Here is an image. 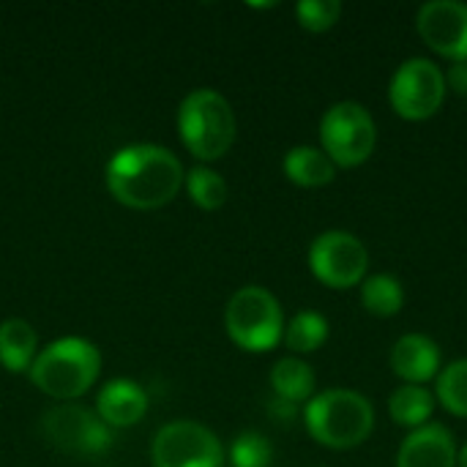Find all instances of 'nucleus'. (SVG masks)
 <instances>
[{
    "instance_id": "obj_1",
    "label": "nucleus",
    "mask_w": 467,
    "mask_h": 467,
    "mask_svg": "<svg viewBox=\"0 0 467 467\" xmlns=\"http://www.w3.org/2000/svg\"><path fill=\"white\" fill-rule=\"evenodd\" d=\"M186 175L172 150L161 145H126L107 161L109 194L134 211H153L167 205Z\"/></svg>"
},
{
    "instance_id": "obj_2",
    "label": "nucleus",
    "mask_w": 467,
    "mask_h": 467,
    "mask_svg": "<svg viewBox=\"0 0 467 467\" xmlns=\"http://www.w3.org/2000/svg\"><path fill=\"white\" fill-rule=\"evenodd\" d=\"M304 424L309 435L326 449H356L375 430L372 402L353 389H328L306 402Z\"/></svg>"
},
{
    "instance_id": "obj_3",
    "label": "nucleus",
    "mask_w": 467,
    "mask_h": 467,
    "mask_svg": "<svg viewBox=\"0 0 467 467\" xmlns=\"http://www.w3.org/2000/svg\"><path fill=\"white\" fill-rule=\"evenodd\" d=\"M99 372V348L82 337H63L36 356L30 367V380L36 389L55 400H77L96 383Z\"/></svg>"
},
{
    "instance_id": "obj_4",
    "label": "nucleus",
    "mask_w": 467,
    "mask_h": 467,
    "mask_svg": "<svg viewBox=\"0 0 467 467\" xmlns=\"http://www.w3.org/2000/svg\"><path fill=\"white\" fill-rule=\"evenodd\" d=\"M178 131L192 156L200 161H216L235 142V112L222 93L200 88L181 101Z\"/></svg>"
},
{
    "instance_id": "obj_5",
    "label": "nucleus",
    "mask_w": 467,
    "mask_h": 467,
    "mask_svg": "<svg viewBox=\"0 0 467 467\" xmlns=\"http://www.w3.org/2000/svg\"><path fill=\"white\" fill-rule=\"evenodd\" d=\"M224 326L230 339L249 353H265L276 348L285 337V317L279 301L274 298V293L257 285L241 287L230 298L224 309Z\"/></svg>"
},
{
    "instance_id": "obj_6",
    "label": "nucleus",
    "mask_w": 467,
    "mask_h": 467,
    "mask_svg": "<svg viewBox=\"0 0 467 467\" xmlns=\"http://www.w3.org/2000/svg\"><path fill=\"white\" fill-rule=\"evenodd\" d=\"M378 145V129L369 109L358 101H339L320 120V148L342 170L364 164Z\"/></svg>"
},
{
    "instance_id": "obj_7",
    "label": "nucleus",
    "mask_w": 467,
    "mask_h": 467,
    "mask_svg": "<svg viewBox=\"0 0 467 467\" xmlns=\"http://www.w3.org/2000/svg\"><path fill=\"white\" fill-rule=\"evenodd\" d=\"M446 90L449 82L438 63L427 57H410L394 71L389 85V101L400 118L427 120L443 107Z\"/></svg>"
},
{
    "instance_id": "obj_8",
    "label": "nucleus",
    "mask_w": 467,
    "mask_h": 467,
    "mask_svg": "<svg viewBox=\"0 0 467 467\" xmlns=\"http://www.w3.org/2000/svg\"><path fill=\"white\" fill-rule=\"evenodd\" d=\"M369 252L353 233L328 230L309 246V271L331 290H350L367 279Z\"/></svg>"
},
{
    "instance_id": "obj_9",
    "label": "nucleus",
    "mask_w": 467,
    "mask_h": 467,
    "mask_svg": "<svg viewBox=\"0 0 467 467\" xmlns=\"http://www.w3.org/2000/svg\"><path fill=\"white\" fill-rule=\"evenodd\" d=\"M153 467H224L219 438L197 421L164 424L150 446Z\"/></svg>"
},
{
    "instance_id": "obj_10",
    "label": "nucleus",
    "mask_w": 467,
    "mask_h": 467,
    "mask_svg": "<svg viewBox=\"0 0 467 467\" xmlns=\"http://www.w3.org/2000/svg\"><path fill=\"white\" fill-rule=\"evenodd\" d=\"M44 438L68 454H101L112 446V430L82 405H57L41 419Z\"/></svg>"
},
{
    "instance_id": "obj_11",
    "label": "nucleus",
    "mask_w": 467,
    "mask_h": 467,
    "mask_svg": "<svg viewBox=\"0 0 467 467\" xmlns=\"http://www.w3.org/2000/svg\"><path fill=\"white\" fill-rule=\"evenodd\" d=\"M416 27L432 52L454 63H467V3L430 0L419 8Z\"/></svg>"
},
{
    "instance_id": "obj_12",
    "label": "nucleus",
    "mask_w": 467,
    "mask_h": 467,
    "mask_svg": "<svg viewBox=\"0 0 467 467\" xmlns=\"http://www.w3.org/2000/svg\"><path fill=\"white\" fill-rule=\"evenodd\" d=\"M457 454L460 451L449 427L430 421L402 441L397 467H457Z\"/></svg>"
},
{
    "instance_id": "obj_13",
    "label": "nucleus",
    "mask_w": 467,
    "mask_h": 467,
    "mask_svg": "<svg viewBox=\"0 0 467 467\" xmlns=\"http://www.w3.org/2000/svg\"><path fill=\"white\" fill-rule=\"evenodd\" d=\"M391 369L408 386H424L441 375V348L427 334H405L391 348Z\"/></svg>"
},
{
    "instance_id": "obj_14",
    "label": "nucleus",
    "mask_w": 467,
    "mask_h": 467,
    "mask_svg": "<svg viewBox=\"0 0 467 467\" xmlns=\"http://www.w3.org/2000/svg\"><path fill=\"white\" fill-rule=\"evenodd\" d=\"M96 413L109 430L140 424L148 413V394L134 380H112L101 389L96 400Z\"/></svg>"
},
{
    "instance_id": "obj_15",
    "label": "nucleus",
    "mask_w": 467,
    "mask_h": 467,
    "mask_svg": "<svg viewBox=\"0 0 467 467\" xmlns=\"http://www.w3.org/2000/svg\"><path fill=\"white\" fill-rule=\"evenodd\" d=\"M285 175L304 189L326 186L337 178V164L323 153V148L315 145H298L290 148L285 156Z\"/></svg>"
},
{
    "instance_id": "obj_16",
    "label": "nucleus",
    "mask_w": 467,
    "mask_h": 467,
    "mask_svg": "<svg viewBox=\"0 0 467 467\" xmlns=\"http://www.w3.org/2000/svg\"><path fill=\"white\" fill-rule=\"evenodd\" d=\"M38 337L27 320L11 317L0 323V364L8 372H27L36 361Z\"/></svg>"
},
{
    "instance_id": "obj_17",
    "label": "nucleus",
    "mask_w": 467,
    "mask_h": 467,
    "mask_svg": "<svg viewBox=\"0 0 467 467\" xmlns=\"http://www.w3.org/2000/svg\"><path fill=\"white\" fill-rule=\"evenodd\" d=\"M271 389L276 400L282 402H290V405L309 402L315 397V372L298 356L279 358L271 369Z\"/></svg>"
},
{
    "instance_id": "obj_18",
    "label": "nucleus",
    "mask_w": 467,
    "mask_h": 467,
    "mask_svg": "<svg viewBox=\"0 0 467 467\" xmlns=\"http://www.w3.org/2000/svg\"><path fill=\"white\" fill-rule=\"evenodd\" d=\"M389 413H391L394 424L419 430V427L430 424V419L435 413V394L424 386L405 383L389 397Z\"/></svg>"
},
{
    "instance_id": "obj_19",
    "label": "nucleus",
    "mask_w": 467,
    "mask_h": 467,
    "mask_svg": "<svg viewBox=\"0 0 467 467\" xmlns=\"http://www.w3.org/2000/svg\"><path fill=\"white\" fill-rule=\"evenodd\" d=\"M361 304L375 317H394L405 304L402 282L394 274H375L361 282Z\"/></svg>"
},
{
    "instance_id": "obj_20",
    "label": "nucleus",
    "mask_w": 467,
    "mask_h": 467,
    "mask_svg": "<svg viewBox=\"0 0 467 467\" xmlns=\"http://www.w3.org/2000/svg\"><path fill=\"white\" fill-rule=\"evenodd\" d=\"M285 345L287 350H293L296 356H306L315 353L326 345L328 339V320L320 312L304 309L298 312L287 326H285Z\"/></svg>"
},
{
    "instance_id": "obj_21",
    "label": "nucleus",
    "mask_w": 467,
    "mask_h": 467,
    "mask_svg": "<svg viewBox=\"0 0 467 467\" xmlns=\"http://www.w3.org/2000/svg\"><path fill=\"white\" fill-rule=\"evenodd\" d=\"M435 400L451 416L467 419V358L451 361L446 369H441L435 383Z\"/></svg>"
},
{
    "instance_id": "obj_22",
    "label": "nucleus",
    "mask_w": 467,
    "mask_h": 467,
    "mask_svg": "<svg viewBox=\"0 0 467 467\" xmlns=\"http://www.w3.org/2000/svg\"><path fill=\"white\" fill-rule=\"evenodd\" d=\"M186 192H189L192 202L200 205L202 211H216L230 197L227 181L219 172H213L211 167H194L186 175Z\"/></svg>"
},
{
    "instance_id": "obj_23",
    "label": "nucleus",
    "mask_w": 467,
    "mask_h": 467,
    "mask_svg": "<svg viewBox=\"0 0 467 467\" xmlns=\"http://www.w3.org/2000/svg\"><path fill=\"white\" fill-rule=\"evenodd\" d=\"M271 460H274V449L260 432H241L230 446L233 467H268Z\"/></svg>"
},
{
    "instance_id": "obj_24",
    "label": "nucleus",
    "mask_w": 467,
    "mask_h": 467,
    "mask_svg": "<svg viewBox=\"0 0 467 467\" xmlns=\"http://www.w3.org/2000/svg\"><path fill=\"white\" fill-rule=\"evenodd\" d=\"M298 22L312 30V33H326L331 30L339 16H342V3L339 0H301L296 5Z\"/></svg>"
},
{
    "instance_id": "obj_25",
    "label": "nucleus",
    "mask_w": 467,
    "mask_h": 467,
    "mask_svg": "<svg viewBox=\"0 0 467 467\" xmlns=\"http://www.w3.org/2000/svg\"><path fill=\"white\" fill-rule=\"evenodd\" d=\"M446 82H449L460 96H465L467 99V63H454V68L449 71Z\"/></svg>"
},
{
    "instance_id": "obj_26",
    "label": "nucleus",
    "mask_w": 467,
    "mask_h": 467,
    "mask_svg": "<svg viewBox=\"0 0 467 467\" xmlns=\"http://www.w3.org/2000/svg\"><path fill=\"white\" fill-rule=\"evenodd\" d=\"M457 467H467V443L460 449V454H457Z\"/></svg>"
},
{
    "instance_id": "obj_27",
    "label": "nucleus",
    "mask_w": 467,
    "mask_h": 467,
    "mask_svg": "<svg viewBox=\"0 0 467 467\" xmlns=\"http://www.w3.org/2000/svg\"><path fill=\"white\" fill-rule=\"evenodd\" d=\"M317 467H320V465H317Z\"/></svg>"
}]
</instances>
